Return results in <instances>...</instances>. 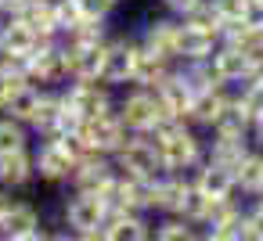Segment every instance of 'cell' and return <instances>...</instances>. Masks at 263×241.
I'll return each mask as SVG.
<instances>
[{
    "instance_id": "obj_8",
    "label": "cell",
    "mask_w": 263,
    "mask_h": 241,
    "mask_svg": "<svg viewBox=\"0 0 263 241\" xmlns=\"http://www.w3.org/2000/svg\"><path fill=\"white\" fill-rule=\"evenodd\" d=\"M80 137H83V144H87L90 151L112 158V155L123 148V140L130 137V130L123 126V119H119L116 108H112V112H105V115H98V119L80 123Z\"/></svg>"
},
{
    "instance_id": "obj_35",
    "label": "cell",
    "mask_w": 263,
    "mask_h": 241,
    "mask_svg": "<svg viewBox=\"0 0 263 241\" xmlns=\"http://www.w3.org/2000/svg\"><path fill=\"white\" fill-rule=\"evenodd\" d=\"M245 227H249L252 234H259V237H263V202H259V198L245 202Z\"/></svg>"
},
{
    "instance_id": "obj_38",
    "label": "cell",
    "mask_w": 263,
    "mask_h": 241,
    "mask_svg": "<svg viewBox=\"0 0 263 241\" xmlns=\"http://www.w3.org/2000/svg\"><path fill=\"white\" fill-rule=\"evenodd\" d=\"M198 241H234V234H223V230H202Z\"/></svg>"
},
{
    "instance_id": "obj_29",
    "label": "cell",
    "mask_w": 263,
    "mask_h": 241,
    "mask_svg": "<svg viewBox=\"0 0 263 241\" xmlns=\"http://www.w3.org/2000/svg\"><path fill=\"white\" fill-rule=\"evenodd\" d=\"M40 97H44V87H36V83H26L15 97H11V105H8V115L11 119H18V123H33V115H36V105H40Z\"/></svg>"
},
{
    "instance_id": "obj_33",
    "label": "cell",
    "mask_w": 263,
    "mask_h": 241,
    "mask_svg": "<svg viewBox=\"0 0 263 241\" xmlns=\"http://www.w3.org/2000/svg\"><path fill=\"white\" fill-rule=\"evenodd\" d=\"M213 8L223 15V22H234V18H241V22H249V11H252V0H213Z\"/></svg>"
},
{
    "instance_id": "obj_40",
    "label": "cell",
    "mask_w": 263,
    "mask_h": 241,
    "mask_svg": "<svg viewBox=\"0 0 263 241\" xmlns=\"http://www.w3.org/2000/svg\"><path fill=\"white\" fill-rule=\"evenodd\" d=\"M18 241H51V230H33V234H26V237H18Z\"/></svg>"
},
{
    "instance_id": "obj_43",
    "label": "cell",
    "mask_w": 263,
    "mask_h": 241,
    "mask_svg": "<svg viewBox=\"0 0 263 241\" xmlns=\"http://www.w3.org/2000/svg\"><path fill=\"white\" fill-rule=\"evenodd\" d=\"M259 202H263V194H259Z\"/></svg>"
},
{
    "instance_id": "obj_15",
    "label": "cell",
    "mask_w": 263,
    "mask_h": 241,
    "mask_svg": "<svg viewBox=\"0 0 263 241\" xmlns=\"http://www.w3.org/2000/svg\"><path fill=\"white\" fill-rule=\"evenodd\" d=\"M18 22H26L40 40H58V15H54V0H22L18 11L11 15Z\"/></svg>"
},
{
    "instance_id": "obj_18",
    "label": "cell",
    "mask_w": 263,
    "mask_h": 241,
    "mask_svg": "<svg viewBox=\"0 0 263 241\" xmlns=\"http://www.w3.org/2000/svg\"><path fill=\"white\" fill-rule=\"evenodd\" d=\"M141 44H144L148 51H155V54H162V58H170V62L177 65V44H180V18H155V22H152V26L144 29Z\"/></svg>"
},
{
    "instance_id": "obj_42",
    "label": "cell",
    "mask_w": 263,
    "mask_h": 241,
    "mask_svg": "<svg viewBox=\"0 0 263 241\" xmlns=\"http://www.w3.org/2000/svg\"><path fill=\"white\" fill-rule=\"evenodd\" d=\"M252 79H256V83H263V62L256 65V72H252Z\"/></svg>"
},
{
    "instance_id": "obj_13",
    "label": "cell",
    "mask_w": 263,
    "mask_h": 241,
    "mask_svg": "<svg viewBox=\"0 0 263 241\" xmlns=\"http://www.w3.org/2000/svg\"><path fill=\"white\" fill-rule=\"evenodd\" d=\"M155 97H159L166 119H184V123H187V108H191V101H195V90H191V83L180 76V69H173L170 79L155 87Z\"/></svg>"
},
{
    "instance_id": "obj_24",
    "label": "cell",
    "mask_w": 263,
    "mask_h": 241,
    "mask_svg": "<svg viewBox=\"0 0 263 241\" xmlns=\"http://www.w3.org/2000/svg\"><path fill=\"white\" fill-rule=\"evenodd\" d=\"M234 187H238V194H245V198H259V194H263V148L252 144V151L238 162V169H234Z\"/></svg>"
},
{
    "instance_id": "obj_9",
    "label": "cell",
    "mask_w": 263,
    "mask_h": 241,
    "mask_svg": "<svg viewBox=\"0 0 263 241\" xmlns=\"http://www.w3.org/2000/svg\"><path fill=\"white\" fill-rule=\"evenodd\" d=\"M33 169H36V180H44V184H69L76 158L58 140H40L33 148Z\"/></svg>"
},
{
    "instance_id": "obj_25",
    "label": "cell",
    "mask_w": 263,
    "mask_h": 241,
    "mask_svg": "<svg viewBox=\"0 0 263 241\" xmlns=\"http://www.w3.org/2000/svg\"><path fill=\"white\" fill-rule=\"evenodd\" d=\"M62 44H69V47H76V44H105L108 40V29H105V15H94V11H87L76 26H69V29H62V36H58Z\"/></svg>"
},
{
    "instance_id": "obj_16",
    "label": "cell",
    "mask_w": 263,
    "mask_h": 241,
    "mask_svg": "<svg viewBox=\"0 0 263 241\" xmlns=\"http://www.w3.org/2000/svg\"><path fill=\"white\" fill-rule=\"evenodd\" d=\"M33 180H36V169H33V148L11 151V155H0V187H4L8 194L29 187Z\"/></svg>"
},
{
    "instance_id": "obj_39",
    "label": "cell",
    "mask_w": 263,
    "mask_h": 241,
    "mask_svg": "<svg viewBox=\"0 0 263 241\" xmlns=\"http://www.w3.org/2000/svg\"><path fill=\"white\" fill-rule=\"evenodd\" d=\"M76 241H105V227H101V230H87V234H76Z\"/></svg>"
},
{
    "instance_id": "obj_7",
    "label": "cell",
    "mask_w": 263,
    "mask_h": 241,
    "mask_svg": "<svg viewBox=\"0 0 263 241\" xmlns=\"http://www.w3.org/2000/svg\"><path fill=\"white\" fill-rule=\"evenodd\" d=\"M205 65H209V76L216 87H245L256 72V65L231 44H216V51L205 58Z\"/></svg>"
},
{
    "instance_id": "obj_23",
    "label": "cell",
    "mask_w": 263,
    "mask_h": 241,
    "mask_svg": "<svg viewBox=\"0 0 263 241\" xmlns=\"http://www.w3.org/2000/svg\"><path fill=\"white\" fill-rule=\"evenodd\" d=\"M44 40L18 18H4V26H0V54H18V58H29Z\"/></svg>"
},
{
    "instance_id": "obj_30",
    "label": "cell",
    "mask_w": 263,
    "mask_h": 241,
    "mask_svg": "<svg viewBox=\"0 0 263 241\" xmlns=\"http://www.w3.org/2000/svg\"><path fill=\"white\" fill-rule=\"evenodd\" d=\"M180 22H187V26H195V29H205V33H216V36H220V29H223V15L213 8V0H202V4L191 8Z\"/></svg>"
},
{
    "instance_id": "obj_5",
    "label": "cell",
    "mask_w": 263,
    "mask_h": 241,
    "mask_svg": "<svg viewBox=\"0 0 263 241\" xmlns=\"http://www.w3.org/2000/svg\"><path fill=\"white\" fill-rule=\"evenodd\" d=\"M108 202L101 194H87V191H69L65 205H62V223L72 234H87V230H101L108 223Z\"/></svg>"
},
{
    "instance_id": "obj_1",
    "label": "cell",
    "mask_w": 263,
    "mask_h": 241,
    "mask_svg": "<svg viewBox=\"0 0 263 241\" xmlns=\"http://www.w3.org/2000/svg\"><path fill=\"white\" fill-rule=\"evenodd\" d=\"M148 137H152L166 173H184L187 176L205 158V140L184 119H162L155 130H148Z\"/></svg>"
},
{
    "instance_id": "obj_20",
    "label": "cell",
    "mask_w": 263,
    "mask_h": 241,
    "mask_svg": "<svg viewBox=\"0 0 263 241\" xmlns=\"http://www.w3.org/2000/svg\"><path fill=\"white\" fill-rule=\"evenodd\" d=\"M220 36L216 33H205V29H195L187 22H180V44H177V65L180 62H205L213 51H216Z\"/></svg>"
},
{
    "instance_id": "obj_10",
    "label": "cell",
    "mask_w": 263,
    "mask_h": 241,
    "mask_svg": "<svg viewBox=\"0 0 263 241\" xmlns=\"http://www.w3.org/2000/svg\"><path fill=\"white\" fill-rule=\"evenodd\" d=\"M116 180V162L108 155H87L76 162L69 191H87V194H105Z\"/></svg>"
},
{
    "instance_id": "obj_17",
    "label": "cell",
    "mask_w": 263,
    "mask_h": 241,
    "mask_svg": "<svg viewBox=\"0 0 263 241\" xmlns=\"http://www.w3.org/2000/svg\"><path fill=\"white\" fill-rule=\"evenodd\" d=\"M187 176H191V184L198 187V194H205V198H231V194H238L234 176H231L227 169H220V166L205 162V158H202Z\"/></svg>"
},
{
    "instance_id": "obj_12",
    "label": "cell",
    "mask_w": 263,
    "mask_h": 241,
    "mask_svg": "<svg viewBox=\"0 0 263 241\" xmlns=\"http://www.w3.org/2000/svg\"><path fill=\"white\" fill-rule=\"evenodd\" d=\"M33 230H40V209L33 202H26V198H11L4 216H0V237L18 241V237H26Z\"/></svg>"
},
{
    "instance_id": "obj_32",
    "label": "cell",
    "mask_w": 263,
    "mask_h": 241,
    "mask_svg": "<svg viewBox=\"0 0 263 241\" xmlns=\"http://www.w3.org/2000/svg\"><path fill=\"white\" fill-rule=\"evenodd\" d=\"M54 15H58V29H69L87 15V8H83V0H54Z\"/></svg>"
},
{
    "instance_id": "obj_22",
    "label": "cell",
    "mask_w": 263,
    "mask_h": 241,
    "mask_svg": "<svg viewBox=\"0 0 263 241\" xmlns=\"http://www.w3.org/2000/svg\"><path fill=\"white\" fill-rule=\"evenodd\" d=\"M105 241H152V223L141 212H112L105 223Z\"/></svg>"
},
{
    "instance_id": "obj_37",
    "label": "cell",
    "mask_w": 263,
    "mask_h": 241,
    "mask_svg": "<svg viewBox=\"0 0 263 241\" xmlns=\"http://www.w3.org/2000/svg\"><path fill=\"white\" fill-rule=\"evenodd\" d=\"M123 0H83V8L87 11H94V15H108L112 8H119Z\"/></svg>"
},
{
    "instance_id": "obj_44",
    "label": "cell",
    "mask_w": 263,
    "mask_h": 241,
    "mask_svg": "<svg viewBox=\"0 0 263 241\" xmlns=\"http://www.w3.org/2000/svg\"><path fill=\"white\" fill-rule=\"evenodd\" d=\"M0 241H4V237H0Z\"/></svg>"
},
{
    "instance_id": "obj_3",
    "label": "cell",
    "mask_w": 263,
    "mask_h": 241,
    "mask_svg": "<svg viewBox=\"0 0 263 241\" xmlns=\"http://www.w3.org/2000/svg\"><path fill=\"white\" fill-rule=\"evenodd\" d=\"M29 83H36V87H44V90H54V87L72 83L69 51H65L62 40H44V44L29 54Z\"/></svg>"
},
{
    "instance_id": "obj_19",
    "label": "cell",
    "mask_w": 263,
    "mask_h": 241,
    "mask_svg": "<svg viewBox=\"0 0 263 241\" xmlns=\"http://www.w3.org/2000/svg\"><path fill=\"white\" fill-rule=\"evenodd\" d=\"M69 72L72 79H98L101 83V69H105V44H76L69 47Z\"/></svg>"
},
{
    "instance_id": "obj_41",
    "label": "cell",
    "mask_w": 263,
    "mask_h": 241,
    "mask_svg": "<svg viewBox=\"0 0 263 241\" xmlns=\"http://www.w3.org/2000/svg\"><path fill=\"white\" fill-rule=\"evenodd\" d=\"M8 202H11V194H8L4 187H0V216H4V209H8Z\"/></svg>"
},
{
    "instance_id": "obj_28",
    "label": "cell",
    "mask_w": 263,
    "mask_h": 241,
    "mask_svg": "<svg viewBox=\"0 0 263 241\" xmlns=\"http://www.w3.org/2000/svg\"><path fill=\"white\" fill-rule=\"evenodd\" d=\"M22 148H33L29 126L11 119V115H0V155H11V151H22Z\"/></svg>"
},
{
    "instance_id": "obj_2",
    "label": "cell",
    "mask_w": 263,
    "mask_h": 241,
    "mask_svg": "<svg viewBox=\"0 0 263 241\" xmlns=\"http://www.w3.org/2000/svg\"><path fill=\"white\" fill-rule=\"evenodd\" d=\"M58 94H62V105H65L80 123L98 119V115H105V112L116 108L108 83H98V79H72V83H65Z\"/></svg>"
},
{
    "instance_id": "obj_14",
    "label": "cell",
    "mask_w": 263,
    "mask_h": 241,
    "mask_svg": "<svg viewBox=\"0 0 263 241\" xmlns=\"http://www.w3.org/2000/svg\"><path fill=\"white\" fill-rule=\"evenodd\" d=\"M137 44H141V40H137ZM173 69H177V65H173L170 58H162V54H155V51H148V47L141 44V47H137V62H134V79H130V87L155 90L159 83L170 79Z\"/></svg>"
},
{
    "instance_id": "obj_6",
    "label": "cell",
    "mask_w": 263,
    "mask_h": 241,
    "mask_svg": "<svg viewBox=\"0 0 263 241\" xmlns=\"http://www.w3.org/2000/svg\"><path fill=\"white\" fill-rule=\"evenodd\" d=\"M116 115L123 119V126H126L130 133H148V130H155V126L166 119V112H162L155 90H141V87H134V90L116 105Z\"/></svg>"
},
{
    "instance_id": "obj_21",
    "label": "cell",
    "mask_w": 263,
    "mask_h": 241,
    "mask_svg": "<svg viewBox=\"0 0 263 241\" xmlns=\"http://www.w3.org/2000/svg\"><path fill=\"white\" fill-rule=\"evenodd\" d=\"M249 151H252V140H245V137H213L205 144V162H213V166H220V169H227L234 176L238 162Z\"/></svg>"
},
{
    "instance_id": "obj_31",
    "label": "cell",
    "mask_w": 263,
    "mask_h": 241,
    "mask_svg": "<svg viewBox=\"0 0 263 241\" xmlns=\"http://www.w3.org/2000/svg\"><path fill=\"white\" fill-rule=\"evenodd\" d=\"M238 105H241V112L249 115V123L256 126L259 119H263V83H256V79H249L245 87H238Z\"/></svg>"
},
{
    "instance_id": "obj_11",
    "label": "cell",
    "mask_w": 263,
    "mask_h": 241,
    "mask_svg": "<svg viewBox=\"0 0 263 241\" xmlns=\"http://www.w3.org/2000/svg\"><path fill=\"white\" fill-rule=\"evenodd\" d=\"M137 40L130 36H116L105 40V69H101V83L116 87V83H130L134 79V62H137Z\"/></svg>"
},
{
    "instance_id": "obj_4",
    "label": "cell",
    "mask_w": 263,
    "mask_h": 241,
    "mask_svg": "<svg viewBox=\"0 0 263 241\" xmlns=\"http://www.w3.org/2000/svg\"><path fill=\"white\" fill-rule=\"evenodd\" d=\"M112 162H116L119 173L144 176V180H155V176L166 173V169H162V158H159V151H155V144H152L148 133H130V137L123 140V148L112 155Z\"/></svg>"
},
{
    "instance_id": "obj_26",
    "label": "cell",
    "mask_w": 263,
    "mask_h": 241,
    "mask_svg": "<svg viewBox=\"0 0 263 241\" xmlns=\"http://www.w3.org/2000/svg\"><path fill=\"white\" fill-rule=\"evenodd\" d=\"M209 133H213V137H245V140H252V123H249V115L241 112L238 97H231V101L223 105V112H220V119L213 123Z\"/></svg>"
},
{
    "instance_id": "obj_27",
    "label": "cell",
    "mask_w": 263,
    "mask_h": 241,
    "mask_svg": "<svg viewBox=\"0 0 263 241\" xmlns=\"http://www.w3.org/2000/svg\"><path fill=\"white\" fill-rule=\"evenodd\" d=\"M198 237H202V227H195L180 216H162L152 227V241H198Z\"/></svg>"
},
{
    "instance_id": "obj_36",
    "label": "cell",
    "mask_w": 263,
    "mask_h": 241,
    "mask_svg": "<svg viewBox=\"0 0 263 241\" xmlns=\"http://www.w3.org/2000/svg\"><path fill=\"white\" fill-rule=\"evenodd\" d=\"M198 4H202V0H162V8L173 11L177 18H184V15H187L191 8H198Z\"/></svg>"
},
{
    "instance_id": "obj_34",
    "label": "cell",
    "mask_w": 263,
    "mask_h": 241,
    "mask_svg": "<svg viewBox=\"0 0 263 241\" xmlns=\"http://www.w3.org/2000/svg\"><path fill=\"white\" fill-rule=\"evenodd\" d=\"M26 83H29V79H22V76H8V72H0V112H8L11 97H15Z\"/></svg>"
}]
</instances>
